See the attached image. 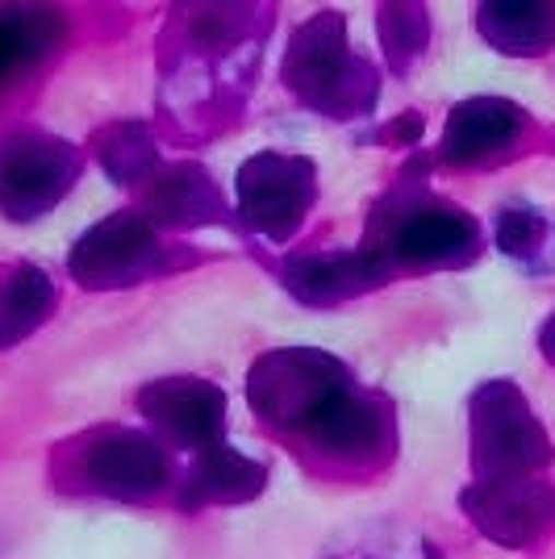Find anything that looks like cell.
<instances>
[{"instance_id": "6da1fadb", "label": "cell", "mask_w": 555, "mask_h": 559, "mask_svg": "<svg viewBox=\"0 0 555 559\" xmlns=\"http://www.w3.org/2000/svg\"><path fill=\"white\" fill-rule=\"evenodd\" d=\"M280 75L305 109L334 121L368 117L380 100V75L364 55L351 50L347 17L339 9H318L293 29Z\"/></svg>"}, {"instance_id": "7a4b0ae2", "label": "cell", "mask_w": 555, "mask_h": 559, "mask_svg": "<svg viewBox=\"0 0 555 559\" xmlns=\"http://www.w3.org/2000/svg\"><path fill=\"white\" fill-rule=\"evenodd\" d=\"M364 247L385 255L393 267L410 272H447V267H468L481 259V222L468 210L430 197V192H410L401 185L389 197V205L371 213V230Z\"/></svg>"}, {"instance_id": "3957f363", "label": "cell", "mask_w": 555, "mask_h": 559, "mask_svg": "<svg viewBox=\"0 0 555 559\" xmlns=\"http://www.w3.org/2000/svg\"><path fill=\"white\" fill-rule=\"evenodd\" d=\"M472 480L543 476L555 460L547 426L513 380H485L468 396Z\"/></svg>"}, {"instance_id": "277c9868", "label": "cell", "mask_w": 555, "mask_h": 559, "mask_svg": "<svg viewBox=\"0 0 555 559\" xmlns=\"http://www.w3.org/2000/svg\"><path fill=\"white\" fill-rule=\"evenodd\" d=\"M351 368L322 347L263 350L247 372V405L255 418L284 435H302L305 421L322 409L339 389H347Z\"/></svg>"}, {"instance_id": "5b68a950", "label": "cell", "mask_w": 555, "mask_h": 559, "mask_svg": "<svg viewBox=\"0 0 555 559\" xmlns=\"http://www.w3.org/2000/svg\"><path fill=\"white\" fill-rule=\"evenodd\" d=\"M188 259H172V247L142 217V210H117L75 238L68 272L88 293H114L142 280H155Z\"/></svg>"}, {"instance_id": "8992f818", "label": "cell", "mask_w": 555, "mask_h": 559, "mask_svg": "<svg viewBox=\"0 0 555 559\" xmlns=\"http://www.w3.org/2000/svg\"><path fill=\"white\" fill-rule=\"evenodd\" d=\"M318 201V164L309 155L255 151L234 176V217L268 242H288Z\"/></svg>"}, {"instance_id": "52a82bcc", "label": "cell", "mask_w": 555, "mask_h": 559, "mask_svg": "<svg viewBox=\"0 0 555 559\" xmlns=\"http://www.w3.org/2000/svg\"><path fill=\"white\" fill-rule=\"evenodd\" d=\"M84 171L80 146L47 130H13L0 139V213L17 226L43 222Z\"/></svg>"}, {"instance_id": "ba28073f", "label": "cell", "mask_w": 555, "mask_h": 559, "mask_svg": "<svg viewBox=\"0 0 555 559\" xmlns=\"http://www.w3.org/2000/svg\"><path fill=\"white\" fill-rule=\"evenodd\" d=\"M139 414L151 421L155 439L176 451H192L201 455L209 447L226 443V414L231 401L226 393L201 380V376H160L151 384H142L134 396Z\"/></svg>"}, {"instance_id": "9c48e42d", "label": "cell", "mask_w": 555, "mask_h": 559, "mask_svg": "<svg viewBox=\"0 0 555 559\" xmlns=\"http://www.w3.org/2000/svg\"><path fill=\"white\" fill-rule=\"evenodd\" d=\"M460 510L488 543L506 551H527L552 531L555 485L547 476L472 480L460 489Z\"/></svg>"}, {"instance_id": "30bf717a", "label": "cell", "mask_w": 555, "mask_h": 559, "mask_svg": "<svg viewBox=\"0 0 555 559\" xmlns=\"http://www.w3.org/2000/svg\"><path fill=\"white\" fill-rule=\"evenodd\" d=\"M80 480L114 501H151L172 485V460L155 435L109 426L80 451Z\"/></svg>"}, {"instance_id": "8fae6325", "label": "cell", "mask_w": 555, "mask_h": 559, "mask_svg": "<svg viewBox=\"0 0 555 559\" xmlns=\"http://www.w3.org/2000/svg\"><path fill=\"white\" fill-rule=\"evenodd\" d=\"M305 443H314L330 460L343 464H371L397 443V418L393 405L380 393H368L351 380L347 389L326 401L302 430Z\"/></svg>"}, {"instance_id": "7c38bea8", "label": "cell", "mask_w": 555, "mask_h": 559, "mask_svg": "<svg viewBox=\"0 0 555 559\" xmlns=\"http://www.w3.org/2000/svg\"><path fill=\"white\" fill-rule=\"evenodd\" d=\"M531 130V114L509 96H468L460 100L439 139V159L447 167H481L506 159Z\"/></svg>"}, {"instance_id": "4fadbf2b", "label": "cell", "mask_w": 555, "mask_h": 559, "mask_svg": "<svg viewBox=\"0 0 555 559\" xmlns=\"http://www.w3.org/2000/svg\"><path fill=\"white\" fill-rule=\"evenodd\" d=\"M142 217L155 230H201V226H231V205L205 164H163L142 192Z\"/></svg>"}, {"instance_id": "5bb4252c", "label": "cell", "mask_w": 555, "mask_h": 559, "mask_svg": "<svg viewBox=\"0 0 555 559\" xmlns=\"http://www.w3.org/2000/svg\"><path fill=\"white\" fill-rule=\"evenodd\" d=\"M393 263L368 251L364 242L355 251H330V255H293L280 267L284 288L305 305H343L359 293L380 288L393 280Z\"/></svg>"}, {"instance_id": "9a60e30c", "label": "cell", "mask_w": 555, "mask_h": 559, "mask_svg": "<svg viewBox=\"0 0 555 559\" xmlns=\"http://www.w3.org/2000/svg\"><path fill=\"white\" fill-rule=\"evenodd\" d=\"M263 489H268V464L222 443L192 460L188 476L180 480V492H176V506L188 513L209 510V506H247Z\"/></svg>"}, {"instance_id": "2e32d148", "label": "cell", "mask_w": 555, "mask_h": 559, "mask_svg": "<svg viewBox=\"0 0 555 559\" xmlns=\"http://www.w3.org/2000/svg\"><path fill=\"white\" fill-rule=\"evenodd\" d=\"M476 34L497 55L539 59L555 47V4L552 0H488L476 9Z\"/></svg>"}, {"instance_id": "e0dca14e", "label": "cell", "mask_w": 555, "mask_h": 559, "mask_svg": "<svg viewBox=\"0 0 555 559\" xmlns=\"http://www.w3.org/2000/svg\"><path fill=\"white\" fill-rule=\"evenodd\" d=\"M55 305H59V288L47 267L17 263L0 280V350H13L29 334H38L50 322Z\"/></svg>"}, {"instance_id": "ac0fdd59", "label": "cell", "mask_w": 555, "mask_h": 559, "mask_svg": "<svg viewBox=\"0 0 555 559\" xmlns=\"http://www.w3.org/2000/svg\"><path fill=\"white\" fill-rule=\"evenodd\" d=\"M93 151L105 167V176L121 188L151 185L155 171L163 167L160 142H155L146 121H109L105 130L93 134Z\"/></svg>"}, {"instance_id": "d6986e66", "label": "cell", "mask_w": 555, "mask_h": 559, "mask_svg": "<svg viewBox=\"0 0 555 559\" xmlns=\"http://www.w3.org/2000/svg\"><path fill=\"white\" fill-rule=\"evenodd\" d=\"M68 25L55 9H0V84L63 43Z\"/></svg>"}, {"instance_id": "ffe728a7", "label": "cell", "mask_w": 555, "mask_h": 559, "mask_svg": "<svg viewBox=\"0 0 555 559\" xmlns=\"http://www.w3.org/2000/svg\"><path fill=\"white\" fill-rule=\"evenodd\" d=\"M376 34H380L389 68L397 75H405L430 47V9L426 4H380L376 9Z\"/></svg>"}, {"instance_id": "44dd1931", "label": "cell", "mask_w": 555, "mask_h": 559, "mask_svg": "<svg viewBox=\"0 0 555 559\" xmlns=\"http://www.w3.org/2000/svg\"><path fill=\"white\" fill-rule=\"evenodd\" d=\"M547 238H552V222L539 210H531V205H522V201H509L493 217V242L506 259L539 263Z\"/></svg>"}, {"instance_id": "7402d4cb", "label": "cell", "mask_w": 555, "mask_h": 559, "mask_svg": "<svg viewBox=\"0 0 555 559\" xmlns=\"http://www.w3.org/2000/svg\"><path fill=\"white\" fill-rule=\"evenodd\" d=\"M389 134H393L401 146H417V139H422V117L405 114V121H393V126H389Z\"/></svg>"}, {"instance_id": "603a6c76", "label": "cell", "mask_w": 555, "mask_h": 559, "mask_svg": "<svg viewBox=\"0 0 555 559\" xmlns=\"http://www.w3.org/2000/svg\"><path fill=\"white\" fill-rule=\"evenodd\" d=\"M539 355L552 364V372H555V313H547V322L539 326Z\"/></svg>"}]
</instances>
